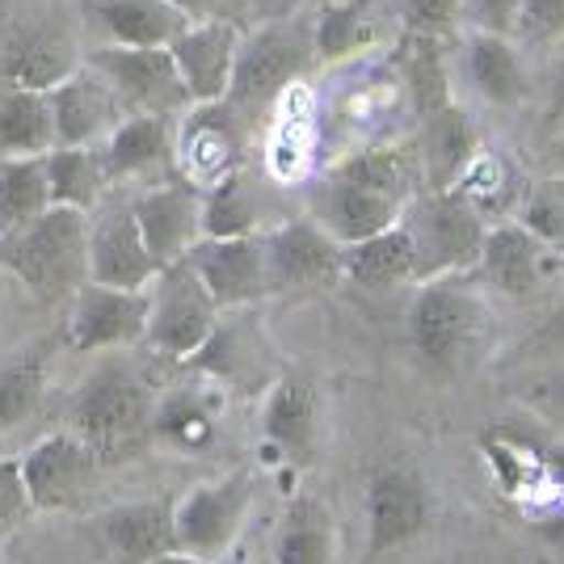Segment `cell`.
Returning <instances> with one entry per match:
<instances>
[{
  "label": "cell",
  "instance_id": "6da1fadb",
  "mask_svg": "<svg viewBox=\"0 0 564 564\" xmlns=\"http://www.w3.org/2000/svg\"><path fill=\"white\" fill-rule=\"evenodd\" d=\"M451 68H455V94L476 115L518 118L543 101V64L514 34L455 30Z\"/></svg>",
  "mask_w": 564,
  "mask_h": 564
},
{
  "label": "cell",
  "instance_id": "7a4b0ae2",
  "mask_svg": "<svg viewBox=\"0 0 564 564\" xmlns=\"http://www.w3.org/2000/svg\"><path fill=\"white\" fill-rule=\"evenodd\" d=\"M316 30H312V4L282 9L265 18L240 39L232 72V101L240 115H258L291 94L307 72L316 68Z\"/></svg>",
  "mask_w": 564,
  "mask_h": 564
},
{
  "label": "cell",
  "instance_id": "3957f363",
  "mask_svg": "<svg viewBox=\"0 0 564 564\" xmlns=\"http://www.w3.org/2000/svg\"><path fill=\"white\" fill-rule=\"evenodd\" d=\"M89 212L47 207L22 232L0 236V270L18 274L43 304L72 300L89 282Z\"/></svg>",
  "mask_w": 564,
  "mask_h": 564
},
{
  "label": "cell",
  "instance_id": "277c9868",
  "mask_svg": "<svg viewBox=\"0 0 564 564\" xmlns=\"http://www.w3.org/2000/svg\"><path fill=\"white\" fill-rule=\"evenodd\" d=\"M152 409L156 400L148 397L143 379L118 362H106L72 400V430L97 451L101 464H110L152 438Z\"/></svg>",
  "mask_w": 564,
  "mask_h": 564
},
{
  "label": "cell",
  "instance_id": "5b68a950",
  "mask_svg": "<svg viewBox=\"0 0 564 564\" xmlns=\"http://www.w3.org/2000/svg\"><path fill=\"white\" fill-rule=\"evenodd\" d=\"M404 224L417 240V282L468 274L480 265L489 215L459 189H417L404 207Z\"/></svg>",
  "mask_w": 564,
  "mask_h": 564
},
{
  "label": "cell",
  "instance_id": "8992f818",
  "mask_svg": "<svg viewBox=\"0 0 564 564\" xmlns=\"http://www.w3.org/2000/svg\"><path fill=\"white\" fill-rule=\"evenodd\" d=\"M148 291H152L148 346L173 362H194L219 329L224 307L215 304V295L207 291V282L198 279L189 258L161 265V274Z\"/></svg>",
  "mask_w": 564,
  "mask_h": 564
},
{
  "label": "cell",
  "instance_id": "52a82bcc",
  "mask_svg": "<svg viewBox=\"0 0 564 564\" xmlns=\"http://www.w3.org/2000/svg\"><path fill=\"white\" fill-rule=\"evenodd\" d=\"M258 480L249 468H232L215 480L194 485L186 497L173 501V527H177V547L203 561H224L236 547L249 510H253Z\"/></svg>",
  "mask_w": 564,
  "mask_h": 564
},
{
  "label": "cell",
  "instance_id": "ba28073f",
  "mask_svg": "<svg viewBox=\"0 0 564 564\" xmlns=\"http://www.w3.org/2000/svg\"><path fill=\"white\" fill-rule=\"evenodd\" d=\"M110 89L118 94V101L127 106V115H186L194 106L182 72L173 64L169 47H118L106 43L89 55Z\"/></svg>",
  "mask_w": 564,
  "mask_h": 564
},
{
  "label": "cell",
  "instance_id": "9c48e42d",
  "mask_svg": "<svg viewBox=\"0 0 564 564\" xmlns=\"http://www.w3.org/2000/svg\"><path fill=\"white\" fill-rule=\"evenodd\" d=\"M476 325H480V300L464 274L417 282V295L409 304V333L430 367H451L468 350Z\"/></svg>",
  "mask_w": 564,
  "mask_h": 564
},
{
  "label": "cell",
  "instance_id": "30bf717a",
  "mask_svg": "<svg viewBox=\"0 0 564 564\" xmlns=\"http://www.w3.org/2000/svg\"><path fill=\"white\" fill-rule=\"evenodd\" d=\"M476 270L485 274V282L494 286L497 295L531 300L564 270V253L556 245H547L535 228H527L518 215H510V219L489 224Z\"/></svg>",
  "mask_w": 564,
  "mask_h": 564
},
{
  "label": "cell",
  "instance_id": "8fae6325",
  "mask_svg": "<svg viewBox=\"0 0 564 564\" xmlns=\"http://www.w3.org/2000/svg\"><path fill=\"white\" fill-rule=\"evenodd\" d=\"M148 316H152V291H127L106 282H85L72 295L68 346L72 350H127L148 341Z\"/></svg>",
  "mask_w": 564,
  "mask_h": 564
},
{
  "label": "cell",
  "instance_id": "7c38bea8",
  "mask_svg": "<svg viewBox=\"0 0 564 564\" xmlns=\"http://www.w3.org/2000/svg\"><path fill=\"white\" fill-rule=\"evenodd\" d=\"M265 265H270V291L333 286L337 279H346V245L333 240L312 215H300L265 232Z\"/></svg>",
  "mask_w": 564,
  "mask_h": 564
},
{
  "label": "cell",
  "instance_id": "4fadbf2b",
  "mask_svg": "<svg viewBox=\"0 0 564 564\" xmlns=\"http://www.w3.org/2000/svg\"><path fill=\"white\" fill-rule=\"evenodd\" d=\"M240 118L232 101H203L182 115L177 165L189 186L212 189L240 169Z\"/></svg>",
  "mask_w": 564,
  "mask_h": 564
},
{
  "label": "cell",
  "instance_id": "5bb4252c",
  "mask_svg": "<svg viewBox=\"0 0 564 564\" xmlns=\"http://www.w3.org/2000/svg\"><path fill=\"white\" fill-rule=\"evenodd\" d=\"M240 39H245V30L236 22H228V18H198V22H189L169 43L173 64L182 72L194 106H203V101H228Z\"/></svg>",
  "mask_w": 564,
  "mask_h": 564
},
{
  "label": "cell",
  "instance_id": "9a60e30c",
  "mask_svg": "<svg viewBox=\"0 0 564 564\" xmlns=\"http://www.w3.org/2000/svg\"><path fill=\"white\" fill-rule=\"evenodd\" d=\"M189 265L207 282L219 307L253 304L270 291V265H265V232L249 236H203L189 249Z\"/></svg>",
  "mask_w": 564,
  "mask_h": 564
},
{
  "label": "cell",
  "instance_id": "2e32d148",
  "mask_svg": "<svg viewBox=\"0 0 564 564\" xmlns=\"http://www.w3.org/2000/svg\"><path fill=\"white\" fill-rule=\"evenodd\" d=\"M101 464L97 451L76 434V430H55L47 438H39L34 447L22 455V476L30 506L55 514L68 510L72 501L80 497V489L89 485L94 468Z\"/></svg>",
  "mask_w": 564,
  "mask_h": 564
},
{
  "label": "cell",
  "instance_id": "e0dca14e",
  "mask_svg": "<svg viewBox=\"0 0 564 564\" xmlns=\"http://www.w3.org/2000/svg\"><path fill=\"white\" fill-rule=\"evenodd\" d=\"M480 148H485L480 115L464 101H451L430 118H422L417 143H413L422 189H455L471 161L480 156Z\"/></svg>",
  "mask_w": 564,
  "mask_h": 564
},
{
  "label": "cell",
  "instance_id": "ac0fdd59",
  "mask_svg": "<svg viewBox=\"0 0 564 564\" xmlns=\"http://www.w3.org/2000/svg\"><path fill=\"white\" fill-rule=\"evenodd\" d=\"M404 198H392V194H379L371 186H358L350 177H341V173H325L316 189H312V207L307 215L333 236V240H341V245H358V240H367V236L383 232V228H392L404 219Z\"/></svg>",
  "mask_w": 564,
  "mask_h": 564
},
{
  "label": "cell",
  "instance_id": "d6986e66",
  "mask_svg": "<svg viewBox=\"0 0 564 564\" xmlns=\"http://www.w3.org/2000/svg\"><path fill=\"white\" fill-rule=\"evenodd\" d=\"M131 212L140 219V232L161 265L189 258V249L203 240V189L182 182H165L131 198Z\"/></svg>",
  "mask_w": 564,
  "mask_h": 564
},
{
  "label": "cell",
  "instance_id": "ffe728a7",
  "mask_svg": "<svg viewBox=\"0 0 564 564\" xmlns=\"http://www.w3.org/2000/svg\"><path fill=\"white\" fill-rule=\"evenodd\" d=\"M161 274V261L152 258L140 232V219L127 207H110L89 228V279L127 291H148Z\"/></svg>",
  "mask_w": 564,
  "mask_h": 564
},
{
  "label": "cell",
  "instance_id": "44dd1931",
  "mask_svg": "<svg viewBox=\"0 0 564 564\" xmlns=\"http://www.w3.org/2000/svg\"><path fill=\"white\" fill-rule=\"evenodd\" d=\"M430 522V497L413 471L383 468L367 480V543L371 552H397L413 543Z\"/></svg>",
  "mask_w": 564,
  "mask_h": 564
},
{
  "label": "cell",
  "instance_id": "7402d4cb",
  "mask_svg": "<svg viewBox=\"0 0 564 564\" xmlns=\"http://www.w3.org/2000/svg\"><path fill=\"white\" fill-rule=\"evenodd\" d=\"M51 115H55V143H106L110 131L127 118V106L118 101L110 80L89 64L51 89Z\"/></svg>",
  "mask_w": 564,
  "mask_h": 564
},
{
  "label": "cell",
  "instance_id": "603a6c76",
  "mask_svg": "<svg viewBox=\"0 0 564 564\" xmlns=\"http://www.w3.org/2000/svg\"><path fill=\"white\" fill-rule=\"evenodd\" d=\"M219 413H224V392L215 388L212 376L173 383L152 409V443L177 455H198L212 447Z\"/></svg>",
  "mask_w": 564,
  "mask_h": 564
},
{
  "label": "cell",
  "instance_id": "cb8c5ba5",
  "mask_svg": "<svg viewBox=\"0 0 564 564\" xmlns=\"http://www.w3.org/2000/svg\"><path fill=\"white\" fill-rule=\"evenodd\" d=\"M397 68V85L404 106L413 110V118L422 122L434 110H443L451 101H459L455 94V68H451V39L443 34H409L400 30V47L392 55Z\"/></svg>",
  "mask_w": 564,
  "mask_h": 564
},
{
  "label": "cell",
  "instance_id": "d4e9b609",
  "mask_svg": "<svg viewBox=\"0 0 564 564\" xmlns=\"http://www.w3.org/2000/svg\"><path fill=\"white\" fill-rule=\"evenodd\" d=\"M101 543L115 564H152L182 552L177 527H173V501H127L101 514Z\"/></svg>",
  "mask_w": 564,
  "mask_h": 564
},
{
  "label": "cell",
  "instance_id": "484cf974",
  "mask_svg": "<svg viewBox=\"0 0 564 564\" xmlns=\"http://www.w3.org/2000/svg\"><path fill=\"white\" fill-rule=\"evenodd\" d=\"M76 64V47L59 25H25L18 39H9V47L0 55V80L13 89H43L51 94L59 80H68Z\"/></svg>",
  "mask_w": 564,
  "mask_h": 564
},
{
  "label": "cell",
  "instance_id": "4316f807",
  "mask_svg": "<svg viewBox=\"0 0 564 564\" xmlns=\"http://www.w3.org/2000/svg\"><path fill=\"white\" fill-rule=\"evenodd\" d=\"M312 30H316L321 68L354 64L383 43L376 0H321V4H312Z\"/></svg>",
  "mask_w": 564,
  "mask_h": 564
},
{
  "label": "cell",
  "instance_id": "83f0119b",
  "mask_svg": "<svg viewBox=\"0 0 564 564\" xmlns=\"http://www.w3.org/2000/svg\"><path fill=\"white\" fill-rule=\"evenodd\" d=\"M89 13L118 47H169L194 22L173 0H89Z\"/></svg>",
  "mask_w": 564,
  "mask_h": 564
},
{
  "label": "cell",
  "instance_id": "f1b7e54d",
  "mask_svg": "<svg viewBox=\"0 0 564 564\" xmlns=\"http://www.w3.org/2000/svg\"><path fill=\"white\" fill-rule=\"evenodd\" d=\"M110 182H131L177 156V135L169 115H127L101 143Z\"/></svg>",
  "mask_w": 564,
  "mask_h": 564
},
{
  "label": "cell",
  "instance_id": "f546056e",
  "mask_svg": "<svg viewBox=\"0 0 564 564\" xmlns=\"http://www.w3.org/2000/svg\"><path fill=\"white\" fill-rule=\"evenodd\" d=\"M346 279L367 291H388L400 282H417V240L400 219L383 232L346 245Z\"/></svg>",
  "mask_w": 564,
  "mask_h": 564
},
{
  "label": "cell",
  "instance_id": "4dcf8cb0",
  "mask_svg": "<svg viewBox=\"0 0 564 564\" xmlns=\"http://www.w3.org/2000/svg\"><path fill=\"white\" fill-rule=\"evenodd\" d=\"M274 564H333L337 561V527L321 497H295L282 510L270 543Z\"/></svg>",
  "mask_w": 564,
  "mask_h": 564
},
{
  "label": "cell",
  "instance_id": "1f68e13d",
  "mask_svg": "<svg viewBox=\"0 0 564 564\" xmlns=\"http://www.w3.org/2000/svg\"><path fill=\"white\" fill-rule=\"evenodd\" d=\"M47 189L51 207H76L94 212L110 186L101 143H55L47 156Z\"/></svg>",
  "mask_w": 564,
  "mask_h": 564
},
{
  "label": "cell",
  "instance_id": "d6a6232c",
  "mask_svg": "<svg viewBox=\"0 0 564 564\" xmlns=\"http://www.w3.org/2000/svg\"><path fill=\"white\" fill-rule=\"evenodd\" d=\"M261 434L270 447L304 459L316 438V392L304 379H279L261 404Z\"/></svg>",
  "mask_w": 564,
  "mask_h": 564
},
{
  "label": "cell",
  "instance_id": "836d02e7",
  "mask_svg": "<svg viewBox=\"0 0 564 564\" xmlns=\"http://www.w3.org/2000/svg\"><path fill=\"white\" fill-rule=\"evenodd\" d=\"M55 148V115L43 89L0 94V156H47Z\"/></svg>",
  "mask_w": 564,
  "mask_h": 564
},
{
  "label": "cell",
  "instance_id": "e575fe53",
  "mask_svg": "<svg viewBox=\"0 0 564 564\" xmlns=\"http://www.w3.org/2000/svg\"><path fill=\"white\" fill-rule=\"evenodd\" d=\"M51 207L43 156H0V236L22 232Z\"/></svg>",
  "mask_w": 564,
  "mask_h": 564
},
{
  "label": "cell",
  "instance_id": "d590c367",
  "mask_svg": "<svg viewBox=\"0 0 564 564\" xmlns=\"http://www.w3.org/2000/svg\"><path fill=\"white\" fill-rule=\"evenodd\" d=\"M51 362L43 350H25L9 362H0V434L22 425L47 392Z\"/></svg>",
  "mask_w": 564,
  "mask_h": 564
},
{
  "label": "cell",
  "instance_id": "8d00e7d4",
  "mask_svg": "<svg viewBox=\"0 0 564 564\" xmlns=\"http://www.w3.org/2000/svg\"><path fill=\"white\" fill-rule=\"evenodd\" d=\"M258 232V203L245 173L236 169L212 189H203V236H249Z\"/></svg>",
  "mask_w": 564,
  "mask_h": 564
},
{
  "label": "cell",
  "instance_id": "74e56055",
  "mask_svg": "<svg viewBox=\"0 0 564 564\" xmlns=\"http://www.w3.org/2000/svg\"><path fill=\"white\" fill-rule=\"evenodd\" d=\"M514 215L564 253V177H543L535 186H527Z\"/></svg>",
  "mask_w": 564,
  "mask_h": 564
},
{
  "label": "cell",
  "instance_id": "f35d334b",
  "mask_svg": "<svg viewBox=\"0 0 564 564\" xmlns=\"http://www.w3.org/2000/svg\"><path fill=\"white\" fill-rule=\"evenodd\" d=\"M518 39L540 64L564 51V0H522Z\"/></svg>",
  "mask_w": 564,
  "mask_h": 564
},
{
  "label": "cell",
  "instance_id": "ab89813d",
  "mask_svg": "<svg viewBox=\"0 0 564 564\" xmlns=\"http://www.w3.org/2000/svg\"><path fill=\"white\" fill-rule=\"evenodd\" d=\"M464 18V0H397V22L409 34H443L451 39Z\"/></svg>",
  "mask_w": 564,
  "mask_h": 564
},
{
  "label": "cell",
  "instance_id": "60d3db41",
  "mask_svg": "<svg viewBox=\"0 0 564 564\" xmlns=\"http://www.w3.org/2000/svg\"><path fill=\"white\" fill-rule=\"evenodd\" d=\"M522 22V0H464L459 30H489V34H514Z\"/></svg>",
  "mask_w": 564,
  "mask_h": 564
},
{
  "label": "cell",
  "instance_id": "b9f144b4",
  "mask_svg": "<svg viewBox=\"0 0 564 564\" xmlns=\"http://www.w3.org/2000/svg\"><path fill=\"white\" fill-rule=\"evenodd\" d=\"M34 510L30 494H25V476H22V455H9L0 459V527L4 522H18Z\"/></svg>",
  "mask_w": 564,
  "mask_h": 564
},
{
  "label": "cell",
  "instance_id": "7bdbcfd3",
  "mask_svg": "<svg viewBox=\"0 0 564 564\" xmlns=\"http://www.w3.org/2000/svg\"><path fill=\"white\" fill-rule=\"evenodd\" d=\"M489 464H494L497 480H501L506 494H522V485H527V455H522V451L506 447V443H494V447H489Z\"/></svg>",
  "mask_w": 564,
  "mask_h": 564
},
{
  "label": "cell",
  "instance_id": "ee69618b",
  "mask_svg": "<svg viewBox=\"0 0 564 564\" xmlns=\"http://www.w3.org/2000/svg\"><path fill=\"white\" fill-rule=\"evenodd\" d=\"M543 101L552 115H564V51L543 59Z\"/></svg>",
  "mask_w": 564,
  "mask_h": 564
},
{
  "label": "cell",
  "instance_id": "f6af8a7d",
  "mask_svg": "<svg viewBox=\"0 0 564 564\" xmlns=\"http://www.w3.org/2000/svg\"><path fill=\"white\" fill-rule=\"evenodd\" d=\"M540 459H543V468H547V476H552V480L564 489V443H556V447H543Z\"/></svg>",
  "mask_w": 564,
  "mask_h": 564
},
{
  "label": "cell",
  "instance_id": "bcb514c9",
  "mask_svg": "<svg viewBox=\"0 0 564 564\" xmlns=\"http://www.w3.org/2000/svg\"><path fill=\"white\" fill-rule=\"evenodd\" d=\"M173 4L186 9L194 22H198V18H212V0H173Z\"/></svg>",
  "mask_w": 564,
  "mask_h": 564
},
{
  "label": "cell",
  "instance_id": "7dc6e473",
  "mask_svg": "<svg viewBox=\"0 0 564 564\" xmlns=\"http://www.w3.org/2000/svg\"><path fill=\"white\" fill-rule=\"evenodd\" d=\"M152 564H215V561H203V556H189V552H169V556H161V561Z\"/></svg>",
  "mask_w": 564,
  "mask_h": 564
},
{
  "label": "cell",
  "instance_id": "c3c4849f",
  "mask_svg": "<svg viewBox=\"0 0 564 564\" xmlns=\"http://www.w3.org/2000/svg\"><path fill=\"white\" fill-rule=\"evenodd\" d=\"M552 118H556V143L564 148V115H552Z\"/></svg>",
  "mask_w": 564,
  "mask_h": 564
},
{
  "label": "cell",
  "instance_id": "681fc988",
  "mask_svg": "<svg viewBox=\"0 0 564 564\" xmlns=\"http://www.w3.org/2000/svg\"><path fill=\"white\" fill-rule=\"evenodd\" d=\"M240 564H274L270 556H261V561H240Z\"/></svg>",
  "mask_w": 564,
  "mask_h": 564
},
{
  "label": "cell",
  "instance_id": "f907efd6",
  "mask_svg": "<svg viewBox=\"0 0 564 564\" xmlns=\"http://www.w3.org/2000/svg\"><path fill=\"white\" fill-rule=\"evenodd\" d=\"M561 325H564V307H561Z\"/></svg>",
  "mask_w": 564,
  "mask_h": 564
}]
</instances>
